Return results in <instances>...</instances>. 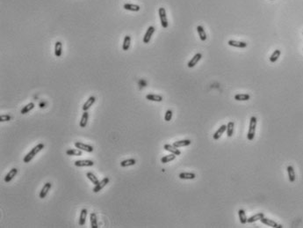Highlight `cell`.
<instances>
[{
	"instance_id": "obj_2",
	"label": "cell",
	"mask_w": 303,
	"mask_h": 228,
	"mask_svg": "<svg viewBox=\"0 0 303 228\" xmlns=\"http://www.w3.org/2000/svg\"><path fill=\"white\" fill-rule=\"evenodd\" d=\"M257 120L256 118V116H251V120H250V126H249V131H248V135H247V138L251 141L253 140L254 136H255V131H256V128H257Z\"/></svg>"
},
{
	"instance_id": "obj_36",
	"label": "cell",
	"mask_w": 303,
	"mask_h": 228,
	"mask_svg": "<svg viewBox=\"0 0 303 228\" xmlns=\"http://www.w3.org/2000/svg\"><path fill=\"white\" fill-rule=\"evenodd\" d=\"M280 54H281V51H280L279 50H276L272 54V56H270V62L271 63L276 62V61L279 59V57L280 56Z\"/></svg>"
},
{
	"instance_id": "obj_19",
	"label": "cell",
	"mask_w": 303,
	"mask_h": 228,
	"mask_svg": "<svg viewBox=\"0 0 303 228\" xmlns=\"http://www.w3.org/2000/svg\"><path fill=\"white\" fill-rule=\"evenodd\" d=\"M62 53V43L57 41L55 44V56L56 57H60Z\"/></svg>"
},
{
	"instance_id": "obj_25",
	"label": "cell",
	"mask_w": 303,
	"mask_h": 228,
	"mask_svg": "<svg viewBox=\"0 0 303 228\" xmlns=\"http://www.w3.org/2000/svg\"><path fill=\"white\" fill-rule=\"evenodd\" d=\"M90 221H91V228H98L99 225H98V219H97V215L95 212H91L90 214Z\"/></svg>"
},
{
	"instance_id": "obj_1",
	"label": "cell",
	"mask_w": 303,
	"mask_h": 228,
	"mask_svg": "<svg viewBox=\"0 0 303 228\" xmlns=\"http://www.w3.org/2000/svg\"><path fill=\"white\" fill-rule=\"evenodd\" d=\"M44 146L45 145H44V144H42V143H40V144H38L36 146H34L30 152L24 157V159H23L24 163H29L31 160L40 153L41 150H43Z\"/></svg>"
},
{
	"instance_id": "obj_23",
	"label": "cell",
	"mask_w": 303,
	"mask_h": 228,
	"mask_svg": "<svg viewBox=\"0 0 303 228\" xmlns=\"http://www.w3.org/2000/svg\"><path fill=\"white\" fill-rule=\"evenodd\" d=\"M86 218H87V210L86 209H83L81 210L80 217H79V226H83L85 224Z\"/></svg>"
},
{
	"instance_id": "obj_33",
	"label": "cell",
	"mask_w": 303,
	"mask_h": 228,
	"mask_svg": "<svg viewBox=\"0 0 303 228\" xmlns=\"http://www.w3.org/2000/svg\"><path fill=\"white\" fill-rule=\"evenodd\" d=\"M234 128H235V124H234V122H229V124H228V125H227V130H226V131H227V135H228V136L229 137H231L233 136V133H234Z\"/></svg>"
},
{
	"instance_id": "obj_13",
	"label": "cell",
	"mask_w": 303,
	"mask_h": 228,
	"mask_svg": "<svg viewBox=\"0 0 303 228\" xmlns=\"http://www.w3.org/2000/svg\"><path fill=\"white\" fill-rule=\"evenodd\" d=\"M95 101H96V98H95L94 96H91V97L84 102V104L83 105V110H84V111H88V110L91 108V106L94 104Z\"/></svg>"
},
{
	"instance_id": "obj_34",
	"label": "cell",
	"mask_w": 303,
	"mask_h": 228,
	"mask_svg": "<svg viewBox=\"0 0 303 228\" xmlns=\"http://www.w3.org/2000/svg\"><path fill=\"white\" fill-rule=\"evenodd\" d=\"M86 177L91 181V182H92V184H94V185H97V184H99V179L96 177V175H95L94 174H92L91 172H88V173L86 174Z\"/></svg>"
},
{
	"instance_id": "obj_16",
	"label": "cell",
	"mask_w": 303,
	"mask_h": 228,
	"mask_svg": "<svg viewBox=\"0 0 303 228\" xmlns=\"http://www.w3.org/2000/svg\"><path fill=\"white\" fill-rule=\"evenodd\" d=\"M123 8H124L125 10L130 11H140V9H141V7H140L138 5H134V4H128V3H127V4H124V5H123Z\"/></svg>"
},
{
	"instance_id": "obj_4",
	"label": "cell",
	"mask_w": 303,
	"mask_h": 228,
	"mask_svg": "<svg viewBox=\"0 0 303 228\" xmlns=\"http://www.w3.org/2000/svg\"><path fill=\"white\" fill-rule=\"evenodd\" d=\"M109 181H110V179H109L108 177H105L104 179H102L99 182V184L95 185V187L93 188V192H94V193H98V192H99L100 190H102L109 183Z\"/></svg>"
},
{
	"instance_id": "obj_21",
	"label": "cell",
	"mask_w": 303,
	"mask_h": 228,
	"mask_svg": "<svg viewBox=\"0 0 303 228\" xmlns=\"http://www.w3.org/2000/svg\"><path fill=\"white\" fill-rule=\"evenodd\" d=\"M146 99L151 101H156V102H161L163 101V96L158 95V94H147Z\"/></svg>"
},
{
	"instance_id": "obj_37",
	"label": "cell",
	"mask_w": 303,
	"mask_h": 228,
	"mask_svg": "<svg viewBox=\"0 0 303 228\" xmlns=\"http://www.w3.org/2000/svg\"><path fill=\"white\" fill-rule=\"evenodd\" d=\"M11 119V115H9V114H4L0 115V122H1V123L8 122V121H10Z\"/></svg>"
},
{
	"instance_id": "obj_28",
	"label": "cell",
	"mask_w": 303,
	"mask_h": 228,
	"mask_svg": "<svg viewBox=\"0 0 303 228\" xmlns=\"http://www.w3.org/2000/svg\"><path fill=\"white\" fill-rule=\"evenodd\" d=\"M178 177L181 180H193L196 177V175L193 173H180Z\"/></svg>"
},
{
	"instance_id": "obj_15",
	"label": "cell",
	"mask_w": 303,
	"mask_h": 228,
	"mask_svg": "<svg viewBox=\"0 0 303 228\" xmlns=\"http://www.w3.org/2000/svg\"><path fill=\"white\" fill-rule=\"evenodd\" d=\"M226 130H227V125H222V126L215 131V133L213 135V139H214V140H218V139L222 136V134L226 131Z\"/></svg>"
},
{
	"instance_id": "obj_8",
	"label": "cell",
	"mask_w": 303,
	"mask_h": 228,
	"mask_svg": "<svg viewBox=\"0 0 303 228\" xmlns=\"http://www.w3.org/2000/svg\"><path fill=\"white\" fill-rule=\"evenodd\" d=\"M51 187H52V184H51L50 182H46V183L43 185L42 188H41V190H40V195H39V196H40V198L43 199V198H45V197H47L49 191L50 190Z\"/></svg>"
},
{
	"instance_id": "obj_39",
	"label": "cell",
	"mask_w": 303,
	"mask_h": 228,
	"mask_svg": "<svg viewBox=\"0 0 303 228\" xmlns=\"http://www.w3.org/2000/svg\"><path fill=\"white\" fill-rule=\"evenodd\" d=\"M271 1H273V0H271Z\"/></svg>"
},
{
	"instance_id": "obj_22",
	"label": "cell",
	"mask_w": 303,
	"mask_h": 228,
	"mask_svg": "<svg viewBox=\"0 0 303 228\" xmlns=\"http://www.w3.org/2000/svg\"><path fill=\"white\" fill-rule=\"evenodd\" d=\"M34 107H35V104L33 103V102H29L28 104H27L25 107H23V108L21 109L20 113L22 114H27L28 112H30L31 110H33L34 108Z\"/></svg>"
},
{
	"instance_id": "obj_17",
	"label": "cell",
	"mask_w": 303,
	"mask_h": 228,
	"mask_svg": "<svg viewBox=\"0 0 303 228\" xmlns=\"http://www.w3.org/2000/svg\"><path fill=\"white\" fill-rule=\"evenodd\" d=\"M88 119H89V113L87 111H84V113L82 114L81 117L80 123H79V126L81 128H85L87 123H88Z\"/></svg>"
},
{
	"instance_id": "obj_24",
	"label": "cell",
	"mask_w": 303,
	"mask_h": 228,
	"mask_svg": "<svg viewBox=\"0 0 303 228\" xmlns=\"http://www.w3.org/2000/svg\"><path fill=\"white\" fill-rule=\"evenodd\" d=\"M251 99V96L248 93H238L236 95H235V100L238 101H249Z\"/></svg>"
},
{
	"instance_id": "obj_10",
	"label": "cell",
	"mask_w": 303,
	"mask_h": 228,
	"mask_svg": "<svg viewBox=\"0 0 303 228\" xmlns=\"http://www.w3.org/2000/svg\"><path fill=\"white\" fill-rule=\"evenodd\" d=\"M163 149L165 150V151H167V152H170L171 153H173V154H175V155H177V156H178V155H180L181 154V152L176 147V146H174L173 145H164V146H163Z\"/></svg>"
},
{
	"instance_id": "obj_38",
	"label": "cell",
	"mask_w": 303,
	"mask_h": 228,
	"mask_svg": "<svg viewBox=\"0 0 303 228\" xmlns=\"http://www.w3.org/2000/svg\"><path fill=\"white\" fill-rule=\"evenodd\" d=\"M172 111L169 109V110L166 111V113L164 114V120H165L166 122H170V121L172 120Z\"/></svg>"
},
{
	"instance_id": "obj_9",
	"label": "cell",
	"mask_w": 303,
	"mask_h": 228,
	"mask_svg": "<svg viewBox=\"0 0 303 228\" xmlns=\"http://www.w3.org/2000/svg\"><path fill=\"white\" fill-rule=\"evenodd\" d=\"M94 165V162L90 159H81V160H76L75 166L82 167V166H92Z\"/></svg>"
},
{
	"instance_id": "obj_7",
	"label": "cell",
	"mask_w": 303,
	"mask_h": 228,
	"mask_svg": "<svg viewBox=\"0 0 303 228\" xmlns=\"http://www.w3.org/2000/svg\"><path fill=\"white\" fill-rule=\"evenodd\" d=\"M155 31H156V28L153 26L149 27V28L146 31L145 35L143 36V43H149V42H150V39H151L152 35L155 33Z\"/></svg>"
},
{
	"instance_id": "obj_35",
	"label": "cell",
	"mask_w": 303,
	"mask_h": 228,
	"mask_svg": "<svg viewBox=\"0 0 303 228\" xmlns=\"http://www.w3.org/2000/svg\"><path fill=\"white\" fill-rule=\"evenodd\" d=\"M176 156L177 155H175V154H173V153H172V154H169V155L163 156V158L161 159V162L162 163H163V164H165V163H168V162H170V161L174 160V159H176Z\"/></svg>"
},
{
	"instance_id": "obj_20",
	"label": "cell",
	"mask_w": 303,
	"mask_h": 228,
	"mask_svg": "<svg viewBox=\"0 0 303 228\" xmlns=\"http://www.w3.org/2000/svg\"><path fill=\"white\" fill-rule=\"evenodd\" d=\"M192 144V141L189 139H185V140H179V141H176L173 143V145L176 146L177 148L179 147H184V146H188Z\"/></svg>"
},
{
	"instance_id": "obj_18",
	"label": "cell",
	"mask_w": 303,
	"mask_h": 228,
	"mask_svg": "<svg viewBox=\"0 0 303 228\" xmlns=\"http://www.w3.org/2000/svg\"><path fill=\"white\" fill-rule=\"evenodd\" d=\"M130 45H131V37L130 35H126L124 37V40H123V44H122V50L124 51H127L129 50L130 48Z\"/></svg>"
},
{
	"instance_id": "obj_27",
	"label": "cell",
	"mask_w": 303,
	"mask_h": 228,
	"mask_svg": "<svg viewBox=\"0 0 303 228\" xmlns=\"http://www.w3.org/2000/svg\"><path fill=\"white\" fill-rule=\"evenodd\" d=\"M287 174H288V178H289V181L290 182H293L296 179L295 177V172H294V169L292 166H287Z\"/></svg>"
},
{
	"instance_id": "obj_12",
	"label": "cell",
	"mask_w": 303,
	"mask_h": 228,
	"mask_svg": "<svg viewBox=\"0 0 303 228\" xmlns=\"http://www.w3.org/2000/svg\"><path fill=\"white\" fill-rule=\"evenodd\" d=\"M17 173H18L17 168H15V167L11 168L10 171L8 172V174H7V175H5V182H10L17 175Z\"/></svg>"
},
{
	"instance_id": "obj_30",
	"label": "cell",
	"mask_w": 303,
	"mask_h": 228,
	"mask_svg": "<svg viewBox=\"0 0 303 228\" xmlns=\"http://www.w3.org/2000/svg\"><path fill=\"white\" fill-rule=\"evenodd\" d=\"M197 31H198V34H199V36L200 38V40L205 42L207 40V34L205 32V29L203 28L202 26H198L197 27Z\"/></svg>"
},
{
	"instance_id": "obj_11",
	"label": "cell",
	"mask_w": 303,
	"mask_h": 228,
	"mask_svg": "<svg viewBox=\"0 0 303 228\" xmlns=\"http://www.w3.org/2000/svg\"><path fill=\"white\" fill-rule=\"evenodd\" d=\"M201 57H202L201 54H200V53H197V54L192 57V59L189 61V63H187V66H188L189 68H193V67L199 63V61L201 59Z\"/></svg>"
},
{
	"instance_id": "obj_26",
	"label": "cell",
	"mask_w": 303,
	"mask_h": 228,
	"mask_svg": "<svg viewBox=\"0 0 303 228\" xmlns=\"http://www.w3.org/2000/svg\"><path fill=\"white\" fill-rule=\"evenodd\" d=\"M135 163H136V160L134 159H128L122 160L121 162V167H127V166H134Z\"/></svg>"
},
{
	"instance_id": "obj_29",
	"label": "cell",
	"mask_w": 303,
	"mask_h": 228,
	"mask_svg": "<svg viewBox=\"0 0 303 228\" xmlns=\"http://www.w3.org/2000/svg\"><path fill=\"white\" fill-rule=\"evenodd\" d=\"M66 154L69 156H82L83 153L80 149H69L66 151Z\"/></svg>"
},
{
	"instance_id": "obj_31",
	"label": "cell",
	"mask_w": 303,
	"mask_h": 228,
	"mask_svg": "<svg viewBox=\"0 0 303 228\" xmlns=\"http://www.w3.org/2000/svg\"><path fill=\"white\" fill-rule=\"evenodd\" d=\"M238 215H239V219H240V222L242 223V225L246 224L248 222V218H247V216H246V213L243 210H238Z\"/></svg>"
},
{
	"instance_id": "obj_6",
	"label": "cell",
	"mask_w": 303,
	"mask_h": 228,
	"mask_svg": "<svg viewBox=\"0 0 303 228\" xmlns=\"http://www.w3.org/2000/svg\"><path fill=\"white\" fill-rule=\"evenodd\" d=\"M260 221H261V223H262V224H264V225H266V226H271V227H273V228H282L283 227L281 225H279L277 222L273 221V220L270 219V218H264H264H262L261 219H260Z\"/></svg>"
},
{
	"instance_id": "obj_14",
	"label": "cell",
	"mask_w": 303,
	"mask_h": 228,
	"mask_svg": "<svg viewBox=\"0 0 303 228\" xmlns=\"http://www.w3.org/2000/svg\"><path fill=\"white\" fill-rule=\"evenodd\" d=\"M229 45L232 46V47H235V48H239V49H243L246 48L248 46V44L244 42H239V41H234V40H230L229 41Z\"/></svg>"
},
{
	"instance_id": "obj_5",
	"label": "cell",
	"mask_w": 303,
	"mask_h": 228,
	"mask_svg": "<svg viewBox=\"0 0 303 228\" xmlns=\"http://www.w3.org/2000/svg\"><path fill=\"white\" fill-rule=\"evenodd\" d=\"M75 146H76V148L80 149V150L84 151L86 153H92L93 150H94L92 145H86V144H84L82 142H75Z\"/></svg>"
},
{
	"instance_id": "obj_32",
	"label": "cell",
	"mask_w": 303,
	"mask_h": 228,
	"mask_svg": "<svg viewBox=\"0 0 303 228\" xmlns=\"http://www.w3.org/2000/svg\"><path fill=\"white\" fill-rule=\"evenodd\" d=\"M264 215L263 212L257 213L256 215H254L252 217L248 218V222H247V223H253V222H256V221H257V220H260V219L262 218H264Z\"/></svg>"
},
{
	"instance_id": "obj_3",
	"label": "cell",
	"mask_w": 303,
	"mask_h": 228,
	"mask_svg": "<svg viewBox=\"0 0 303 228\" xmlns=\"http://www.w3.org/2000/svg\"><path fill=\"white\" fill-rule=\"evenodd\" d=\"M158 14H159V18H160V21H161L162 27L163 28H167L168 27V20H167V16H166V11L163 7H160L158 10Z\"/></svg>"
}]
</instances>
